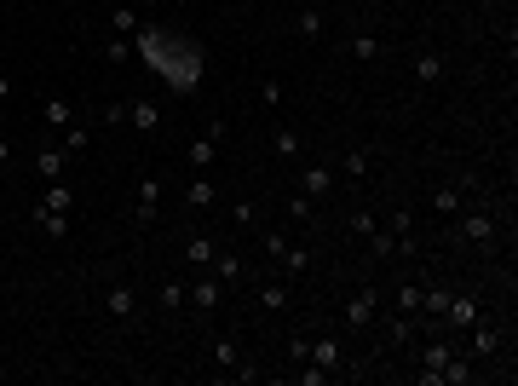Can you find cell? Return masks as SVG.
<instances>
[{
  "instance_id": "e0dca14e",
  "label": "cell",
  "mask_w": 518,
  "mask_h": 386,
  "mask_svg": "<svg viewBox=\"0 0 518 386\" xmlns=\"http://www.w3.org/2000/svg\"><path fill=\"white\" fill-rule=\"evenodd\" d=\"M300 35H322V18H317V12H300Z\"/></svg>"
},
{
  "instance_id": "ac0fdd59",
  "label": "cell",
  "mask_w": 518,
  "mask_h": 386,
  "mask_svg": "<svg viewBox=\"0 0 518 386\" xmlns=\"http://www.w3.org/2000/svg\"><path fill=\"white\" fill-rule=\"evenodd\" d=\"M6 92H12V87H6V75H0V99H6Z\"/></svg>"
},
{
  "instance_id": "3957f363",
  "label": "cell",
  "mask_w": 518,
  "mask_h": 386,
  "mask_svg": "<svg viewBox=\"0 0 518 386\" xmlns=\"http://www.w3.org/2000/svg\"><path fill=\"white\" fill-rule=\"evenodd\" d=\"M415 75H420V81L432 87V81H438V75H444V58H438V52H426V58L415 63Z\"/></svg>"
},
{
  "instance_id": "277c9868",
  "label": "cell",
  "mask_w": 518,
  "mask_h": 386,
  "mask_svg": "<svg viewBox=\"0 0 518 386\" xmlns=\"http://www.w3.org/2000/svg\"><path fill=\"white\" fill-rule=\"evenodd\" d=\"M461 231L473 236V243H490V219H484V214H466V219H461Z\"/></svg>"
},
{
  "instance_id": "ba28073f",
  "label": "cell",
  "mask_w": 518,
  "mask_h": 386,
  "mask_svg": "<svg viewBox=\"0 0 518 386\" xmlns=\"http://www.w3.org/2000/svg\"><path fill=\"white\" fill-rule=\"evenodd\" d=\"M214 139H219V133H207V139H196V144H190V162H196V167H207V162H214Z\"/></svg>"
},
{
  "instance_id": "7c38bea8",
  "label": "cell",
  "mask_w": 518,
  "mask_h": 386,
  "mask_svg": "<svg viewBox=\"0 0 518 386\" xmlns=\"http://www.w3.org/2000/svg\"><path fill=\"white\" fill-rule=\"evenodd\" d=\"M41 207H52V214H63V207H70V190H63V185H52V190H46V202Z\"/></svg>"
},
{
  "instance_id": "9c48e42d",
  "label": "cell",
  "mask_w": 518,
  "mask_h": 386,
  "mask_svg": "<svg viewBox=\"0 0 518 386\" xmlns=\"http://www.w3.org/2000/svg\"><path fill=\"white\" fill-rule=\"evenodd\" d=\"M190 265H207V260H214V243H207V236H190Z\"/></svg>"
},
{
  "instance_id": "30bf717a",
  "label": "cell",
  "mask_w": 518,
  "mask_h": 386,
  "mask_svg": "<svg viewBox=\"0 0 518 386\" xmlns=\"http://www.w3.org/2000/svg\"><path fill=\"white\" fill-rule=\"evenodd\" d=\"M133 121H138V127H144V133H150V127H156V121H161V110H156V104H133Z\"/></svg>"
},
{
  "instance_id": "5b68a950",
  "label": "cell",
  "mask_w": 518,
  "mask_h": 386,
  "mask_svg": "<svg viewBox=\"0 0 518 386\" xmlns=\"http://www.w3.org/2000/svg\"><path fill=\"white\" fill-rule=\"evenodd\" d=\"M41 173H46V179H58V173H63V150H52V144H41Z\"/></svg>"
},
{
  "instance_id": "9a60e30c",
  "label": "cell",
  "mask_w": 518,
  "mask_h": 386,
  "mask_svg": "<svg viewBox=\"0 0 518 386\" xmlns=\"http://www.w3.org/2000/svg\"><path fill=\"white\" fill-rule=\"evenodd\" d=\"M242 271H248V265H242V260H236V254H225V260H219V277H231V283H236V277H242Z\"/></svg>"
},
{
  "instance_id": "6da1fadb",
  "label": "cell",
  "mask_w": 518,
  "mask_h": 386,
  "mask_svg": "<svg viewBox=\"0 0 518 386\" xmlns=\"http://www.w3.org/2000/svg\"><path fill=\"white\" fill-rule=\"evenodd\" d=\"M369 312H375V294H351V300H346V323H351V329H363Z\"/></svg>"
},
{
  "instance_id": "52a82bcc",
  "label": "cell",
  "mask_w": 518,
  "mask_h": 386,
  "mask_svg": "<svg viewBox=\"0 0 518 386\" xmlns=\"http://www.w3.org/2000/svg\"><path fill=\"white\" fill-rule=\"evenodd\" d=\"M110 312H116V317H133V288H110Z\"/></svg>"
},
{
  "instance_id": "8fae6325",
  "label": "cell",
  "mask_w": 518,
  "mask_h": 386,
  "mask_svg": "<svg viewBox=\"0 0 518 386\" xmlns=\"http://www.w3.org/2000/svg\"><path fill=\"white\" fill-rule=\"evenodd\" d=\"M46 127H70V104H58V99L46 104Z\"/></svg>"
},
{
  "instance_id": "4fadbf2b",
  "label": "cell",
  "mask_w": 518,
  "mask_h": 386,
  "mask_svg": "<svg viewBox=\"0 0 518 386\" xmlns=\"http://www.w3.org/2000/svg\"><path fill=\"white\" fill-rule=\"evenodd\" d=\"M214 300H219V283H214V277H207V283H196V305H202V312H207Z\"/></svg>"
},
{
  "instance_id": "2e32d148",
  "label": "cell",
  "mask_w": 518,
  "mask_h": 386,
  "mask_svg": "<svg viewBox=\"0 0 518 386\" xmlns=\"http://www.w3.org/2000/svg\"><path fill=\"white\" fill-rule=\"evenodd\" d=\"M41 225H46V236H63V231H70V225H63V214H46V207H41Z\"/></svg>"
},
{
  "instance_id": "5bb4252c",
  "label": "cell",
  "mask_w": 518,
  "mask_h": 386,
  "mask_svg": "<svg viewBox=\"0 0 518 386\" xmlns=\"http://www.w3.org/2000/svg\"><path fill=\"white\" fill-rule=\"evenodd\" d=\"M449 317H455V323H473L478 305H473V300H455V305H449Z\"/></svg>"
},
{
  "instance_id": "7a4b0ae2",
  "label": "cell",
  "mask_w": 518,
  "mask_h": 386,
  "mask_svg": "<svg viewBox=\"0 0 518 386\" xmlns=\"http://www.w3.org/2000/svg\"><path fill=\"white\" fill-rule=\"evenodd\" d=\"M300 185H305V196H322L334 179H329V167H305V179H300Z\"/></svg>"
},
{
  "instance_id": "8992f818",
  "label": "cell",
  "mask_w": 518,
  "mask_h": 386,
  "mask_svg": "<svg viewBox=\"0 0 518 386\" xmlns=\"http://www.w3.org/2000/svg\"><path fill=\"white\" fill-rule=\"evenodd\" d=\"M311 358H317V369H322V375H329V369L340 363V346H334V341H317V352H311Z\"/></svg>"
}]
</instances>
